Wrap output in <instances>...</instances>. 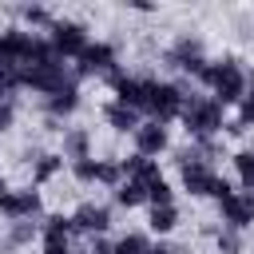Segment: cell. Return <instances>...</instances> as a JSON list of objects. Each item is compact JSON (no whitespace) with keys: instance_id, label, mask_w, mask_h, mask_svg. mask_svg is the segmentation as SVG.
Listing matches in <instances>:
<instances>
[{"instance_id":"obj_24","label":"cell","mask_w":254,"mask_h":254,"mask_svg":"<svg viewBox=\"0 0 254 254\" xmlns=\"http://www.w3.org/2000/svg\"><path fill=\"white\" fill-rule=\"evenodd\" d=\"M234 171H238L242 187L254 190V151H238V155H234Z\"/></svg>"},{"instance_id":"obj_26","label":"cell","mask_w":254,"mask_h":254,"mask_svg":"<svg viewBox=\"0 0 254 254\" xmlns=\"http://www.w3.org/2000/svg\"><path fill=\"white\" fill-rule=\"evenodd\" d=\"M95 183H103V187H119L123 183V171H119V163H111V159H99V175H95Z\"/></svg>"},{"instance_id":"obj_15","label":"cell","mask_w":254,"mask_h":254,"mask_svg":"<svg viewBox=\"0 0 254 254\" xmlns=\"http://www.w3.org/2000/svg\"><path fill=\"white\" fill-rule=\"evenodd\" d=\"M103 119H107V127H115L119 135H127V131L135 135V127L143 123V119H139V111H135V107H127V103H119V99H111V103L103 107Z\"/></svg>"},{"instance_id":"obj_8","label":"cell","mask_w":254,"mask_h":254,"mask_svg":"<svg viewBox=\"0 0 254 254\" xmlns=\"http://www.w3.org/2000/svg\"><path fill=\"white\" fill-rule=\"evenodd\" d=\"M111 79V87H115V99L119 103H127V107H135V111H143V103H147V79L151 75H127V71H111L107 75Z\"/></svg>"},{"instance_id":"obj_31","label":"cell","mask_w":254,"mask_h":254,"mask_svg":"<svg viewBox=\"0 0 254 254\" xmlns=\"http://www.w3.org/2000/svg\"><path fill=\"white\" fill-rule=\"evenodd\" d=\"M238 107H242V115H238V119H242L246 127H254V91H246V99H242Z\"/></svg>"},{"instance_id":"obj_1","label":"cell","mask_w":254,"mask_h":254,"mask_svg":"<svg viewBox=\"0 0 254 254\" xmlns=\"http://www.w3.org/2000/svg\"><path fill=\"white\" fill-rule=\"evenodd\" d=\"M198 83L214 87V103L230 107V103H242L246 99V71L234 56H222V60H206V67L198 71Z\"/></svg>"},{"instance_id":"obj_33","label":"cell","mask_w":254,"mask_h":254,"mask_svg":"<svg viewBox=\"0 0 254 254\" xmlns=\"http://www.w3.org/2000/svg\"><path fill=\"white\" fill-rule=\"evenodd\" d=\"M222 131L226 135H246V123L242 119H230V123H222Z\"/></svg>"},{"instance_id":"obj_17","label":"cell","mask_w":254,"mask_h":254,"mask_svg":"<svg viewBox=\"0 0 254 254\" xmlns=\"http://www.w3.org/2000/svg\"><path fill=\"white\" fill-rule=\"evenodd\" d=\"M40 234V222L36 218H16L8 226V238H4V250H16V246H28L32 238Z\"/></svg>"},{"instance_id":"obj_32","label":"cell","mask_w":254,"mask_h":254,"mask_svg":"<svg viewBox=\"0 0 254 254\" xmlns=\"http://www.w3.org/2000/svg\"><path fill=\"white\" fill-rule=\"evenodd\" d=\"M87 254H115V242H107V238H91Z\"/></svg>"},{"instance_id":"obj_13","label":"cell","mask_w":254,"mask_h":254,"mask_svg":"<svg viewBox=\"0 0 254 254\" xmlns=\"http://www.w3.org/2000/svg\"><path fill=\"white\" fill-rule=\"evenodd\" d=\"M75 107H79V83H64L60 91H52V95L44 99L48 119H64V115H71Z\"/></svg>"},{"instance_id":"obj_9","label":"cell","mask_w":254,"mask_h":254,"mask_svg":"<svg viewBox=\"0 0 254 254\" xmlns=\"http://www.w3.org/2000/svg\"><path fill=\"white\" fill-rule=\"evenodd\" d=\"M40 190L36 187H24V190H8L4 198H0V214L8 218V222H16V218H36L40 214Z\"/></svg>"},{"instance_id":"obj_3","label":"cell","mask_w":254,"mask_h":254,"mask_svg":"<svg viewBox=\"0 0 254 254\" xmlns=\"http://www.w3.org/2000/svg\"><path fill=\"white\" fill-rule=\"evenodd\" d=\"M183 95H187V87L183 83H167V79H147V103H143V111L155 119V123H167V119H175L179 111H183Z\"/></svg>"},{"instance_id":"obj_16","label":"cell","mask_w":254,"mask_h":254,"mask_svg":"<svg viewBox=\"0 0 254 254\" xmlns=\"http://www.w3.org/2000/svg\"><path fill=\"white\" fill-rule=\"evenodd\" d=\"M143 202H147V187H143L139 179H123V183L115 187V206L135 210V206H143Z\"/></svg>"},{"instance_id":"obj_23","label":"cell","mask_w":254,"mask_h":254,"mask_svg":"<svg viewBox=\"0 0 254 254\" xmlns=\"http://www.w3.org/2000/svg\"><path fill=\"white\" fill-rule=\"evenodd\" d=\"M214 242H218V254H242V230L222 226V230L214 234Z\"/></svg>"},{"instance_id":"obj_5","label":"cell","mask_w":254,"mask_h":254,"mask_svg":"<svg viewBox=\"0 0 254 254\" xmlns=\"http://www.w3.org/2000/svg\"><path fill=\"white\" fill-rule=\"evenodd\" d=\"M52 36H48V44L56 48V56L60 60H67V56H79L91 40H87V28L79 24V20H52V28H48Z\"/></svg>"},{"instance_id":"obj_6","label":"cell","mask_w":254,"mask_h":254,"mask_svg":"<svg viewBox=\"0 0 254 254\" xmlns=\"http://www.w3.org/2000/svg\"><path fill=\"white\" fill-rule=\"evenodd\" d=\"M75 60H79V64H75V79H79V75H111V71H115V48L103 44V40L87 44Z\"/></svg>"},{"instance_id":"obj_7","label":"cell","mask_w":254,"mask_h":254,"mask_svg":"<svg viewBox=\"0 0 254 254\" xmlns=\"http://www.w3.org/2000/svg\"><path fill=\"white\" fill-rule=\"evenodd\" d=\"M71 226H75V234L103 238L107 226H111V206H103V202H79L75 214H71Z\"/></svg>"},{"instance_id":"obj_34","label":"cell","mask_w":254,"mask_h":254,"mask_svg":"<svg viewBox=\"0 0 254 254\" xmlns=\"http://www.w3.org/2000/svg\"><path fill=\"white\" fill-rule=\"evenodd\" d=\"M143 254H175V250H171L167 242H147V250H143Z\"/></svg>"},{"instance_id":"obj_25","label":"cell","mask_w":254,"mask_h":254,"mask_svg":"<svg viewBox=\"0 0 254 254\" xmlns=\"http://www.w3.org/2000/svg\"><path fill=\"white\" fill-rule=\"evenodd\" d=\"M143 250H147V234H139V230H127L115 242V254H143Z\"/></svg>"},{"instance_id":"obj_11","label":"cell","mask_w":254,"mask_h":254,"mask_svg":"<svg viewBox=\"0 0 254 254\" xmlns=\"http://www.w3.org/2000/svg\"><path fill=\"white\" fill-rule=\"evenodd\" d=\"M167 147H171V135H167V127H163V123L147 119V123H139V127H135V155L155 159V155H163Z\"/></svg>"},{"instance_id":"obj_21","label":"cell","mask_w":254,"mask_h":254,"mask_svg":"<svg viewBox=\"0 0 254 254\" xmlns=\"http://www.w3.org/2000/svg\"><path fill=\"white\" fill-rule=\"evenodd\" d=\"M147 202H151V206H175V190H171V183H167V179L147 183Z\"/></svg>"},{"instance_id":"obj_2","label":"cell","mask_w":254,"mask_h":254,"mask_svg":"<svg viewBox=\"0 0 254 254\" xmlns=\"http://www.w3.org/2000/svg\"><path fill=\"white\" fill-rule=\"evenodd\" d=\"M183 127H187V135L198 143V139H214L218 131H222V123H226V107L222 103H214L210 95H198V91H187L183 95Z\"/></svg>"},{"instance_id":"obj_4","label":"cell","mask_w":254,"mask_h":254,"mask_svg":"<svg viewBox=\"0 0 254 254\" xmlns=\"http://www.w3.org/2000/svg\"><path fill=\"white\" fill-rule=\"evenodd\" d=\"M163 60H167V67H175V71H187V75H194L198 79V71L206 67V56H202V40L198 36H190V32H183L167 52H163Z\"/></svg>"},{"instance_id":"obj_14","label":"cell","mask_w":254,"mask_h":254,"mask_svg":"<svg viewBox=\"0 0 254 254\" xmlns=\"http://www.w3.org/2000/svg\"><path fill=\"white\" fill-rule=\"evenodd\" d=\"M60 155H64L67 163L91 159V131H87V127H67V131H64V143H60Z\"/></svg>"},{"instance_id":"obj_20","label":"cell","mask_w":254,"mask_h":254,"mask_svg":"<svg viewBox=\"0 0 254 254\" xmlns=\"http://www.w3.org/2000/svg\"><path fill=\"white\" fill-rule=\"evenodd\" d=\"M60 167H64V155H40V159L32 163V183H48V179H56Z\"/></svg>"},{"instance_id":"obj_28","label":"cell","mask_w":254,"mask_h":254,"mask_svg":"<svg viewBox=\"0 0 254 254\" xmlns=\"http://www.w3.org/2000/svg\"><path fill=\"white\" fill-rule=\"evenodd\" d=\"M230 194H234V187L218 175V179H214V187H210V198H218V202H222V198H230Z\"/></svg>"},{"instance_id":"obj_12","label":"cell","mask_w":254,"mask_h":254,"mask_svg":"<svg viewBox=\"0 0 254 254\" xmlns=\"http://www.w3.org/2000/svg\"><path fill=\"white\" fill-rule=\"evenodd\" d=\"M179 171H183V190L194 194V198L210 194V187H214V179H218L210 163H187V167H179Z\"/></svg>"},{"instance_id":"obj_27","label":"cell","mask_w":254,"mask_h":254,"mask_svg":"<svg viewBox=\"0 0 254 254\" xmlns=\"http://www.w3.org/2000/svg\"><path fill=\"white\" fill-rule=\"evenodd\" d=\"M71 175H75V183H95L99 159H79V163H71Z\"/></svg>"},{"instance_id":"obj_10","label":"cell","mask_w":254,"mask_h":254,"mask_svg":"<svg viewBox=\"0 0 254 254\" xmlns=\"http://www.w3.org/2000/svg\"><path fill=\"white\" fill-rule=\"evenodd\" d=\"M218 214H222V226H230V230H246V226L254 222V194L234 190L230 198L218 202Z\"/></svg>"},{"instance_id":"obj_22","label":"cell","mask_w":254,"mask_h":254,"mask_svg":"<svg viewBox=\"0 0 254 254\" xmlns=\"http://www.w3.org/2000/svg\"><path fill=\"white\" fill-rule=\"evenodd\" d=\"M20 16H24V24H28V28H52V12H48L44 4H24V8H20Z\"/></svg>"},{"instance_id":"obj_18","label":"cell","mask_w":254,"mask_h":254,"mask_svg":"<svg viewBox=\"0 0 254 254\" xmlns=\"http://www.w3.org/2000/svg\"><path fill=\"white\" fill-rule=\"evenodd\" d=\"M40 234H44V238H64V242H71V234H75L71 214H48V218L40 222Z\"/></svg>"},{"instance_id":"obj_19","label":"cell","mask_w":254,"mask_h":254,"mask_svg":"<svg viewBox=\"0 0 254 254\" xmlns=\"http://www.w3.org/2000/svg\"><path fill=\"white\" fill-rule=\"evenodd\" d=\"M147 226H151L155 234H171V230L179 226V210H175V206H151Z\"/></svg>"},{"instance_id":"obj_30","label":"cell","mask_w":254,"mask_h":254,"mask_svg":"<svg viewBox=\"0 0 254 254\" xmlns=\"http://www.w3.org/2000/svg\"><path fill=\"white\" fill-rule=\"evenodd\" d=\"M12 123H16V107H12L8 99H0V131H8Z\"/></svg>"},{"instance_id":"obj_29","label":"cell","mask_w":254,"mask_h":254,"mask_svg":"<svg viewBox=\"0 0 254 254\" xmlns=\"http://www.w3.org/2000/svg\"><path fill=\"white\" fill-rule=\"evenodd\" d=\"M44 254H71V242H64V238H44Z\"/></svg>"}]
</instances>
